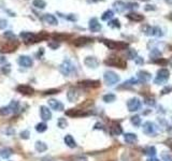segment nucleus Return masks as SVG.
Instances as JSON below:
<instances>
[{"label": "nucleus", "instance_id": "nucleus-1", "mask_svg": "<svg viewBox=\"0 0 172 161\" xmlns=\"http://www.w3.org/2000/svg\"><path fill=\"white\" fill-rule=\"evenodd\" d=\"M17 47H18V42L13 39V40H10L6 42L4 44H2L0 51H1V53H12L14 51H16Z\"/></svg>", "mask_w": 172, "mask_h": 161}, {"label": "nucleus", "instance_id": "nucleus-2", "mask_svg": "<svg viewBox=\"0 0 172 161\" xmlns=\"http://www.w3.org/2000/svg\"><path fill=\"white\" fill-rule=\"evenodd\" d=\"M59 70L64 75H70L72 72L74 71V67L69 60H66V61H64V64L59 67Z\"/></svg>", "mask_w": 172, "mask_h": 161}, {"label": "nucleus", "instance_id": "nucleus-3", "mask_svg": "<svg viewBox=\"0 0 172 161\" xmlns=\"http://www.w3.org/2000/svg\"><path fill=\"white\" fill-rule=\"evenodd\" d=\"M103 42L106 43V45L108 47L112 48V50H123V48L127 47V44L123 43V42H114V41H109V40H103Z\"/></svg>", "mask_w": 172, "mask_h": 161}, {"label": "nucleus", "instance_id": "nucleus-4", "mask_svg": "<svg viewBox=\"0 0 172 161\" xmlns=\"http://www.w3.org/2000/svg\"><path fill=\"white\" fill-rule=\"evenodd\" d=\"M106 64L111 65V66L118 67V68H125V66H126V64H125L124 60H122L120 58H118V57H111V58H109V59L106 60Z\"/></svg>", "mask_w": 172, "mask_h": 161}, {"label": "nucleus", "instance_id": "nucleus-5", "mask_svg": "<svg viewBox=\"0 0 172 161\" xmlns=\"http://www.w3.org/2000/svg\"><path fill=\"white\" fill-rule=\"evenodd\" d=\"M67 116H70V117H81V116H87L88 113L83 110H78V109H70L66 112Z\"/></svg>", "mask_w": 172, "mask_h": 161}, {"label": "nucleus", "instance_id": "nucleus-6", "mask_svg": "<svg viewBox=\"0 0 172 161\" xmlns=\"http://www.w3.org/2000/svg\"><path fill=\"white\" fill-rule=\"evenodd\" d=\"M48 102V105H50L51 109L55 110V111H62V110H64V104L60 101H58V100L50 99Z\"/></svg>", "mask_w": 172, "mask_h": 161}, {"label": "nucleus", "instance_id": "nucleus-7", "mask_svg": "<svg viewBox=\"0 0 172 161\" xmlns=\"http://www.w3.org/2000/svg\"><path fill=\"white\" fill-rule=\"evenodd\" d=\"M80 86H83V87H88V88H96L100 86V82L98 81H90V80H86V81H82L79 83Z\"/></svg>", "mask_w": 172, "mask_h": 161}, {"label": "nucleus", "instance_id": "nucleus-8", "mask_svg": "<svg viewBox=\"0 0 172 161\" xmlns=\"http://www.w3.org/2000/svg\"><path fill=\"white\" fill-rule=\"evenodd\" d=\"M16 90H17L18 92H20V94H23V95H32L34 94V88H32L31 86H28V85L17 86Z\"/></svg>", "mask_w": 172, "mask_h": 161}, {"label": "nucleus", "instance_id": "nucleus-9", "mask_svg": "<svg viewBox=\"0 0 172 161\" xmlns=\"http://www.w3.org/2000/svg\"><path fill=\"white\" fill-rule=\"evenodd\" d=\"M18 64L22 67L29 68L32 66V59L30 57H28V56H20L18 58Z\"/></svg>", "mask_w": 172, "mask_h": 161}, {"label": "nucleus", "instance_id": "nucleus-10", "mask_svg": "<svg viewBox=\"0 0 172 161\" xmlns=\"http://www.w3.org/2000/svg\"><path fill=\"white\" fill-rule=\"evenodd\" d=\"M104 80H106V82L109 85H113V84L118 81V76L115 73H113V72H106V75H104Z\"/></svg>", "mask_w": 172, "mask_h": 161}, {"label": "nucleus", "instance_id": "nucleus-11", "mask_svg": "<svg viewBox=\"0 0 172 161\" xmlns=\"http://www.w3.org/2000/svg\"><path fill=\"white\" fill-rule=\"evenodd\" d=\"M40 114H41V118L43 120H50L52 118V113L48 110V107L46 106H41L40 107Z\"/></svg>", "mask_w": 172, "mask_h": 161}, {"label": "nucleus", "instance_id": "nucleus-12", "mask_svg": "<svg viewBox=\"0 0 172 161\" xmlns=\"http://www.w3.org/2000/svg\"><path fill=\"white\" fill-rule=\"evenodd\" d=\"M90 41H92V39L88 38V37H80V38H78L76 40H74L73 44L75 46H83V45H85V44L89 43Z\"/></svg>", "mask_w": 172, "mask_h": 161}, {"label": "nucleus", "instance_id": "nucleus-13", "mask_svg": "<svg viewBox=\"0 0 172 161\" xmlns=\"http://www.w3.org/2000/svg\"><path fill=\"white\" fill-rule=\"evenodd\" d=\"M79 97H80V94L78 92V90H75V89H70L68 92V94H67V98H68V100L70 102H74V101H76V100L79 99Z\"/></svg>", "mask_w": 172, "mask_h": 161}, {"label": "nucleus", "instance_id": "nucleus-14", "mask_svg": "<svg viewBox=\"0 0 172 161\" xmlns=\"http://www.w3.org/2000/svg\"><path fill=\"white\" fill-rule=\"evenodd\" d=\"M65 143H66L67 146H69L70 148H74L76 146V143L75 141H74V139L72 137V135L68 134L65 136Z\"/></svg>", "mask_w": 172, "mask_h": 161}, {"label": "nucleus", "instance_id": "nucleus-15", "mask_svg": "<svg viewBox=\"0 0 172 161\" xmlns=\"http://www.w3.org/2000/svg\"><path fill=\"white\" fill-rule=\"evenodd\" d=\"M43 20H45L48 24H51V25H57V20L54 15L52 14H45L43 16Z\"/></svg>", "mask_w": 172, "mask_h": 161}, {"label": "nucleus", "instance_id": "nucleus-16", "mask_svg": "<svg viewBox=\"0 0 172 161\" xmlns=\"http://www.w3.org/2000/svg\"><path fill=\"white\" fill-rule=\"evenodd\" d=\"M100 24H98V20H96V18H93L92 20H90L89 23V29L92 30V31H98V30H100Z\"/></svg>", "mask_w": 172, "mask_h": 161}, {"label": "nucleus", "instance_id": "nucleus-17", "mask_svg": "<svg viewBox=\"0 0 172 161\" xmlns=\"http://www.w3.org/2000/svg\"><path fill=\"white\" fill-rule=\"evenodd\" d=\"M85 65L88 67H92V68H96L98 66V60L94 57H87L85 59Z\"/></svg>", "mask_w": 172, "mask_h": 161}, {"label": "nucleus", "instance_id": "nucleus-18", "mask_svg": "<svg viewBox=\"0 0 172 161\" xmlns=\"http://www.w3.org/2000/svg\"><path fill=\"white\" fill-rule=\"evenodd\" d=\"M12 154H13L12 149H10V148H1L0 149V156H1L2 158H4V159L9 158Z\"/></svg>", "mask_w": 172, "mask_h": 161}, {"label": "nucleus", "instance_id": "nucleus-19", "mask_svg": "<svg viewBox=\"0 0 172 161\" xmlns=\"http://www.w3.org/2000/svg\"><path fill=\"white\" fill-rule=\"evenodd\" d=\"M53 38H54V41H65L69 38L68 34H53Z\"/></svg>", "mask_w": 172, "mask_h": 161}, {"label": "nucleus", "instance_id": "nucleus-20", "mask_svg": "<svg viewBox=\"0 0 172 161\" xmlns=\"http://www.w3.org/2000/svg\"><path fill=\"white\" fill-rule=\"evenodd\" d=\"M18 106H20V104H18L17 101H12L8 105V109L10 111V113H16L18 111Z\"/></svg>", "mask_w": 172, "mask_h": 161}, {"label": "nucleus", "instance_id": "nucleus-21", "mask_svg": "<svg viewBox=\"0 0 172 161\" xmlns=\"http://www.w3.org/2000/svg\"><path fill=\"white\" fill-rule=\"evenodd\" d=\"M36 149L39 151V153H42V151H45L46 149H48V146H46V144H44L43 142H37Z\"/></svg>", "mask_w": 172, "mask_h": 161}, {"label": "nucleus", "instance_id": "nucleus-22", "mask_svg": "<svg viewBox=\"0 0 172 161\" xmlns=\"http://www.w3.org/2000/svg\"><path fill=\"white\" fill-rule=\"evenodd\" d=\"M139 102H138V100H131V101L128 103V107H129V110L130 111H136L137 109L139 107Z\"/></svg>", "mask_w": 172, "mask_h": 161}, {"label": "nucleus", "instance_id": "nucleus-23", "mask_svg": "<svg viewBox=\"0 0 172 161\" xmlns=\"http://www.w3.org/2000/svg\"><path fill=\"white\" fill-rule=\"evenodd\" d=\"M46 6L45 1L44 0H34V7L38 9H44Z\"/></svg>", "mask_w": 172, "mask_h": 161}, {"label": "nucleus", "instance_id": "nucleus-24", "mask_svg": "<svg viewBox=\"0 0 172 161\" xmlns=\"http://www.w3.org/2000/svg\"><path fill=\"white\" fill-rule=\"evenodd\" d=\"M46 129H48V126H46V123H40L36 126V130L38 132H44Z\"/></svg>", "mask_w": 172, "mask_h": 161}, {"label": "nucleus", "instance_id": "nucleus-25", "mask_svg": "<svg viewBox=\"0 0 172 161\" xmlns=\"http://www.w3.org/2000/svg\"><path fill=\"white\" fill-rule=\"evenodd\" d=\"M120 132H122V128L118 125H114L113 127H111V133L112 134L116 135V134H120Z\"/></svg>", "mask_w": 172, "mask_h": 161}, {"label": "nucleus", "instance_id": "nucleus-26", "mask_svg": "<svg viewBox=\"0 0 172 161\" xmlns=\"http://www.w3.org/2000/svg\"><path fill=\"white\" fill-rule=\"evenodd\" d=\"M67 125H68V123H67V120L65 119V118H59V119H58V127L66 128Z\"/></svg>", "mask_w": 172, "mask_h": 161}, {"label": "nucleus", "instance_id": "nucleus-27", "mask_svg": "<svg viewBox=\"0 0 172 161\" xmlns=\"http://www.w3.org/2000/svg\"><path fill=\"white\" fill-rule=\"evenodd\" d=\"M1 71H2V73H3V74L8 75V74L11 72V66H10V65H7V66H3V67H2V69H1Z\"/></svg>", "mask_w": 172, "mask_h": 161}, {"label": "nucleus", "instance_id": "nucleus-28", "mask_svg": "<svg viewBox=\"0 0 172 161\" xmlns=\"http://www.w3.org/2000/svg\"><path fill=\"white\" fill-rule=\"evenodd\" d=\"M112 15H113V13H112V11H106V13L102 15V20H106L108 18H111L112 17Z\"/></svg>", "mask_w": 172, "mask_h": 161}, {"label": "nucleus", "instance_id": "nucleus-29", "mask_svg": "<svg viewBox=\"0 0 172 161\" xmlns=\"http://www.w3.org/2000/svg\"><path fill=\"white\" fill-rule=\"evenodd\" d=\"M114 99H115L114 95H106V96H104L103 97V100L106 102H111V101H113Z\"/></svg>", "mask_w": 172, "mask_h": 161}, {"label": "nucleus", "instance_id": "nucleus-30", "mask_svg": "<svg viewBox=\"0 0 172 161\" xmlns=\"http://www.w3.org/2000/svg\"><path fill=\"white\" fill-rule=\"evenodd\" d=\"M125 140H126L127 142H132L136 140V136H134V134H126L125 135Z\"/></svg>", "mask_w": 172, "mask_h": 161}, {"label": "nucleus", "instance_id": "nucleus-31", "mask_svg": "<svg viewBox=\"0 0 172 161\" xmlns=\"http://www.w3.org/2000/svg\"><path fill=\"white\" fill-rule=\"evenodd\" d=\"M128 17L130 20H142V16H137V14H129Z\"/></svg>", "mask_w": 172, "mask_h": 161}, {"label": "nucleus", "instance_id": "nucleus-32", "mask_svg": "<svg viewBox=\"0 0 172 161\" xmlns=\"http://www.w3.org/2000/svg\"><path fill=\"white\" fill-rule=\"evenodd\" d=\"M4 37H6V38H11L12 40H13V39H15V36H14V34H13L12 31L4 32Z\"/></svg>", "mask_w": 172, "mask_h": 161}, {"label": "nucleus", "instance_id": "nucleus-33", "mask_svg": "<svg viewBox=\"0 0 172 161\" xmlns=\"http://www.w3.org/2000/svg\"><path fill=\"white\" fill-rule=\"evenodd\" d=\"M20 137H22V139H28V137H29V131H28V130H25V131H23L22 133H20Z\"/></svg>", "mask_w": 172, "mask_h": 161}, {"label": "nucleus", "instance_id": "nucleus-34", "mask_svg": "<svg viewBox=\"0 0 172 161\" xmlns=\"http://www.w3.org/2000/svg\"><path fill=\"white\" fill-rule=\"evenodd\" d=\"M48 46L52 47L53 50H55V48H57L58 46H59V44H58L56 41H54V42H50V43H48Z\"/></svg>", "mask_w": 172, "mask_h": 161}, {"label": "nucleus", "instance_id": "nucleus-35", "mask_svg": "<svg viewBox=\"0 0 172 161\" xmlns=\"http://www.w3.org/2000/svg\"><path fill=\"white\" fill-rule=\"evenodd\" d=\"M59 92V89H50V90H46L44 92V95H52V94H57Z\"/></svg>", "mask_w": 172, "mask_h": 161}, {"label": "nucleus", "instance_id": "nucleus-36", "mask_svg": "<svg viewBox=\"0 0 172 161\" xmlns=\"http://www.w3.org/2000/svg\"><path fill=\"white\" fill-rule=\"evenodd\" d=\"M7 27V20H0V29H3Z\"/></svg>", "mask_w": 172, "mask_h": 161}, {"label": "nucleus", "instance_id": "nucleus-37", "mask_svg": "<svg viewBox=\"0 0 172 161\" xmlns=\"http://www.w3.org/2000/svg\"><path fill=\"white\" fill-rule=\"evenodd\" d=\"M110 26H114V27H120V23H118V20H113V22L110 23Z\"/></svg>", "mask_w": 172, "mask_h": 161}, {"label": "nucleus", "instance_id": "nucleus-38", "mask_svg": "<svg viewBox=\"0 0 172 161\" xmlns=\"http://www.w3.org/2000/svg\"><path fill=\"white\" fill-rule=\"evenodd\" d=\"M3 61H6V59L3 57H0V62H3Z\"/></svg>", "mask_w": 172, "mask_h": 161}]
</instances>
